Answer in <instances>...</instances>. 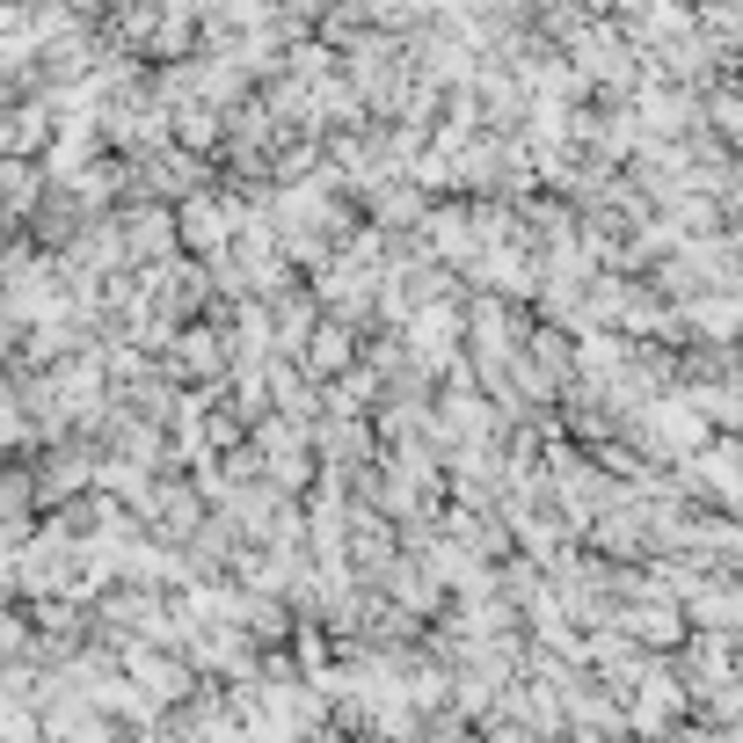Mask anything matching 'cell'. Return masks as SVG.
I'll return each instance as SVG.
<instances>
[{"mask_svg":"<svg viewBox=\"0 0 743 743\" xmlns=\"http://www.w3.org/2000/svg\"><path fill=\"white\" fill-rule=\"evenodd\" d=\"M307 364L313 372H343V364H350V336H343V329H321L313 350H307Z\"/></svg>","mask_w":743,"mask_h":743,"instance_id":"1","label":"cell"},{"mask_svg":"<svg viewBox=\"0 0 743 743\" xmlns=\"http://www.w3.org/2000/svg\"><path fill=\"white\" fill-rule=\"evenodd\" d=\"M132 248H139V256H161V248H169V212H139L132 219Z\"/></svg>","mask_w":743,"mask_h":743,"instance_id":"2","label":"cell"}]
</instances>
